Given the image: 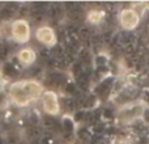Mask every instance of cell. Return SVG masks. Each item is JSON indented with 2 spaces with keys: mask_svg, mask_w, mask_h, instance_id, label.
Instances as JSON below:
<instances>
[{
  "mask_svg": "<svg viewBox=\"0 0 149 144\" xmlns=\"http://www.w3.org/2000/svg\"><path fill=\"white\" fill-rule=\"evenodd\" d=\"M17 60L24 67H29V66L34 64L37 60L36 50L30 46H25V47H22V49H20L17 52Z\"/></svg>",
  "mask_w": 149,
  "mask_h": 144,
  "instance_id": "7",
  "label": "cell"
},
{
  "mask_svg": "<svg viewBox=\"0 0 149 144\" xmlns=\"http://www.w3.org/2000/svg\"><path fill=\"white\" fill-rule=\"evenodd\" d=\"M148 110V106L143 101H132V102L124 103L118 109L116 119L119 123L131 124L139 119L144 118L145 113Z\"/></svg>",
  "mask_w": 149,
  "mask_h": 144,
  "instance_id": "2",
  "label": "cell"
},
{
  "mask_svg": "<svg viewBox=\"0 0 149 144\" xmlns=\"http://www.w3.org/2000/svg\"><path fill=\"white\" fill-rule=\"evenodd\" d=\"M36 39L41 45L46 47H54L58 42V37L55 33L54 28H51L50 25H41L37 28L36 33H34Z\"/></svg>",
  "mask_w": 149,
  "mask_h": 144,
  "instance_id": "6",
  "label": "cell"
},
{
  "mask_svg": "<svg viewBox=\"0 0 149 144\" xmlns=\"http://www.w3.org/2000/svg\"><path fill=\"white\" fill-rule=\"evenodd\" d=\"M113 144H131V143L127 142V140H123V139H118V140H115V142H113Z\"/></svg>",
  "mask_w": 149,
  "mask_h": 144,
  "instance_id": "9",
  "label": "cell"
},
{
  "mask_svg": "<svg viewBox=\"0 0 149 144\" xmlns=\"http://www.w3.org/2000/svg\"><path fill=\"white\" fill-rule=\"evenodd\" d=\"M43 92V85L34 79L18 80L12 82L8 88V96L10 101L20 108H26L34 101L41 100Z\"/></svg>",
  "mask_w": 149,
  "mask_h": 144,
  "instance_id": "1",
  "label": "cell"
},
{
  "mask_svg": "<svg viewBox=\"0 0 149 144\" xmlns=\"http://www.w3.org/2000/svg\"><path fill=\"white\" fill-rule=\"evenodd\" d=\"M148 144H149V139H148Z\"/></svg>",
  "mask_w": 149,
  "mask_h": 144,
  "instance_id": "10",
  "label": "cell"
},
{
  "mask_svg": "<svg viewBox=\"0 0 149 144\" xmlns=\"http://www.w3.org/2000/svg\"><path fill=\"white\" fill-rule=\"evenodd\" d=\"M118 20H119V25L124 30H134L140 24V12L135 9L134 7L124 8V9H122L119 12Z\"/></svg>",
  "mask_w": 149,
  "mask_h": 144,
  "instance_id": "5",
  "label": "cell"
},
{
  "mask_svg": "<svg viewBox=\"0 0 149 144\" xmlns=\"http://www.w3.org/2000/svg\"><path fill=\"white\" fill-rule=\"evenodd\" d=\"M105 17V12L101 9H92L88 12V16H86V20L88 22H90L92 25H98L101 24V21L103 20Z\"/></svg>",
  "mask_w": 149,
  "mask_h": 144,
  "instance_id": "8",
  "label": "cell"
},
{
  "mask_svg": "<svg viewBox=\"0 0 149 144\" xmlns=\"http://www.w3.org/2000/svg\"><path fill=\"white\" fill-rule=\"evenodd\" d=\"M42 109L46 114L49 115H59L60 114V102H59V96L56 92L51 89H45L43 94L41 97Z\"/></svg>",
  "mask_w": 149,
  "mask_h": 144,
  "instance_id": "4",
  "label": "cell"
},
{
  "mask_svg": "<svg viewBox=\"0 0 149 144\" xmlns=\"http://www.w3.org/2000/svg\"><path fill=\"white\" fill-rule=\"evenodd\" d=\"M9 34L13 41L20 45H26L31 38L30 24L25 18H17L9 26Z\"/></svg>",
  "mask_w": 149,
  "mask_h": 144,
  "instance_id": "3",
  "label": "cell"
}]
</instances>
